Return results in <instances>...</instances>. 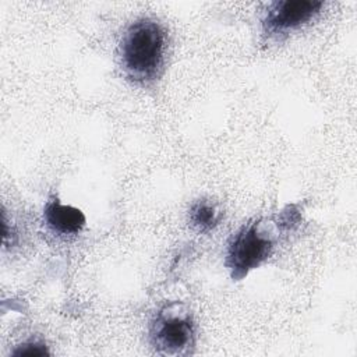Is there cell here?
Here are the masks:
<instances>
[{
    "label": "cell",
    "instance_id": "6da1fadb",
    "mask_svg": "<svg viewBox=\"0 0 357 357\" xmlns=\"http://www.w3.org/2000/svg\"><path fill=\"white\" fill-rule=\"evenodd\" d=\"M301 222L297 205L255 218L240 226L229 238L225 266L233 280L244 279L251 271L264 265L276 251L282 238L293 233Z\"/></svg>",
    "mask_w": 357,
    "mask_h": 357
},
{
    "label": "cell",
    "instance_id": "7a4b0ae2",
    "mask_svg": "<svg viewBox=\"0 0 357 357\" xmlns=\"http://www.w3.org/2000/svg\"><path fill=\"white\" fill-rule=\"evenodd\" d=\"M167 33L163 25L151 17L132 21L119 43V63L131 82L148 86L156 82L166 64Z\"/></svg>",
    "mask_w": 357,
    "mask_h": 357
},
{
    "label": "cell",
    "instance_id": "3957f363",
    "mask_svg": "<svg viewBox=\"0 0 357 357\" xmlns=\"http://www.w3.org/2000/svg\"><path fill=\"white\" fill-rule=\"evenodd\" d=\"M148 337L158 354H191L197 344V325L191 310L181 301L166 303L149 321Z\"/></svg>",
    "mask_w": 357,
    "mask_h": 357
},
{
    "label": "cell",
    "instance_id": "277c9868",
    "mask_svg": "<svg viewBox=\"0 0 357 357\" xmlns=\"http://www.w3.org/2000/svg\"><path fill=\"white\" fill-rule=\"evenodd\" d=\"M324 1L278 0L268 4L262 18V33L268 39L279 40L296 29L307 25L322 10Z\"/></svg>",
    "mask_w": 357,
    "mask_h": 357
},
{
    "label": "cell",
    "instance_id": "5b68a950",
    "mask_svg": "<svg viewBox=\"0 0 357 357\" xmlns=\"http://www.w3.org/2000/svg\"><path fill=\"white\" fill-rule=\"evenodd\" d=\"M42 222L50 234L60 240H68L84 230L86 218L81 209L66 205L56 195H52L43 206Z\"/></svg>",
    "mask_w": 357,
    "mask_h": 357
},
{
    "label": "cell",
    "instance_id": "8992f818",
    "mask_svg": "<svg viewBox=\"0 0 357 357\" xmlns=\"http://www.w3.org/2000/svg\"><path fill=\"white\" fill-rule=\"evenodd\" d=\"M223 212L216 202L199 198L194 201L187 212V220L190 227L198 234H208L213 231L222 222Z\"/></svg>",
    "mask_w": 357,
    "mask_h": 357
},
{
    "label": "cell",
    "instance_id": "52a82bcc",
    "mask_svg": "<svg viewBox=\"0 0 357 357\" xmlns=\"http://www.w3.org/2000/svg\"><path fill=\"white\" fill-rule=\"evenodd\" d=\"M13 356H49L46 343L38 337H29L17 346V349L11 353Z\"/></svg>",
    "mask_w": 357,
    "mask_h": 357
}]
</instances>
